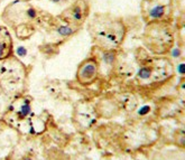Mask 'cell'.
Wrapping results in <instances>:
<instances>
[{"label":"cell","instance_id":"obj_1","mask_svg":"<svg viewBox=\"0 0 185 160\" xmlns=\"http://www.w3.org/2000/svg\"><path fill=\"white\" fill-rule=\"evenodd\" d=\"M98 74V67L97 64L92 61L84 62V64L80 66L79 70V80L82 83H90L94 80V77H97Z\"/></svg>","mask_w":185,"mask_h":160},{"label":"cell","instance_id":"obj_2","mask_svg":"<svg viewBox=\"0 0 185 160\" xmlns=\"http://www.w3.org/2000/svg\"><path fill=\"white\" fill-rule=\"evenodd\" d=\"M11 52V40L7 30L0 28V59L8 57Z\"/></svg>","mask_w":185,"mask_h":160},{"label":"cell","instance_id":"obj_3","mask_svg":"<svg viewBox=\"0 0 185 160\" xmlns=\"http://www.w3.org/2000/svg\"><path fill=\"white\" fill-rule=\"evenodd\" d=\"M167 11V6L166 5H163V3H157L149 9V18L153 19V20H158V19H162L165 17Z\"/></svg>","mask_w":185,"mask_h":160},{"label":"cell","instance_id":"obj_4","mask_svg":"<svg viewBox=\"0 0 185 160\" xmlns=\"http://www.w3.org/2000/svg\"><path fill=\"white\" fill-rule=\"evenodd\" d=\"M31 104H29L28 102H25L24 104L20 106V109H19L18 115H19V118H26L27 115L31 114Z\"/></svg>","mask_w":185,"mask_h":160},{"label":"cell","instance_id":"obj_5","mask_svg":"<svg viewBox=\"0 0 185 160\" xmlns=\"http://www.w3.org/2000/svg\"><path fill=\"white\" fill-rule=\"evenodd\" d=\"M57 33L63 37H68L74 34V29L70 26H60L57 28Z\"/></svg>","mask_w":185,"mask_h":160},{"label":"cell","instance_id":"obj_6","mask_svg":"<svg viewBox=\"0 0 185 160\" xmlns=\"http://www.w3.org/2000/svg\"><path fill=\"white\" fill-rule=\"evenodd\" d=\"M150 75H151V71L149 67H142L138 72V76L142 80H147V78L150 77Z\"/></svg>","mask_w":185,"mask_h":160},{"label":"cell","instance_id":"obj_7","mask_svg":"<svg viewBox=\"0 0 185 160\" xmlns=\"http://www.w3.org/2000/svg\"><path fill=\"white\" fill-rule=\"evenodd\" d=\"M73 19L76 20V22H80V20L83 19V11H82V9L79 6L75 7L73 10Z\"/></svg>","mask_w":185,"mask_h":160},{"label":"cell","instance_id":"obj_8","mask_svg":"<svg viewBox=\"0 0 185 160\" xmlns=\"http://www.w3.org/2000/svg\"><path fill=\"white\" fill-rule=\"evenodd\" d=\"M25 15H26V17L29 18V19H35L37 17V11H36V9H35L34 7H29V8L26 9Z\"/></svg>","mask_w":185,"mask_h":160},{"label":"cell","instance_id":"obj_9","mask_svg":"<svg viewBox=\"0 0 185 160\" xmlns=\"http://www.w3.org/2000/svg\"><path fill=\"white\" fill-rule=\"evenodd\" d=\"M15 53L16 55L19 56V57H25V56L27 55V48L24 46H17L15 49Z\"/></svg>","mask_w":185,"mask_h":160},{"label":"cell","instance_id":"obj_10","mask_svg":"<svg viewBox=\"0 0 185 160\" xmlns=\"http://www.w3.org/2000/svg\"><path fill=\"white\" fill-rule=\"evenodd\" d=\"M149 111H150V108L146 105V106H142V110H139L138 113H139V115H146V114H147L148 112H149Z\"/></svg>","mask_w":185,"mask_h":160},{"label":"cell","instance_id":"obj_11","mask_svg":"<svg viewBox=\"0 0 185 160\" xmlns=\"http://www.w3.org/2000/svg\"><path fill=\"white\" fill-rule=\"evenodd\" d=\"M177 72L179 74H184V63H179V66H177Z\"/></svg>","mask_w":185,"mask_h":160},{"label":"cell","instance_id":"obj_12","mask_svg":"<svg viewBox=\"0 0 185 160\" xmlns=\"http://www.w3.org/2000/svg\"><path fill=\"white\" fill-rule=\"evenodd\" d=\"M179 54H181V50H179V48H176V49H174V50H173V54H172V55L174 56V57H179Z\"/></svg>","mask_w":185,"mask_h":160},{"label":"cell","instance_id":"obj_13","mask_svg":"<svg viewBox=\"0 0 185 160\" xmlns=\"http://www.w3.org/2000/svg\"><path fill=\"white\" fill-rule=\"evenodd\" d=\"M53 2H60V1H61V0H52Z\"/></svg>","mask_w":185,"mask_h":160}]
</instances>
